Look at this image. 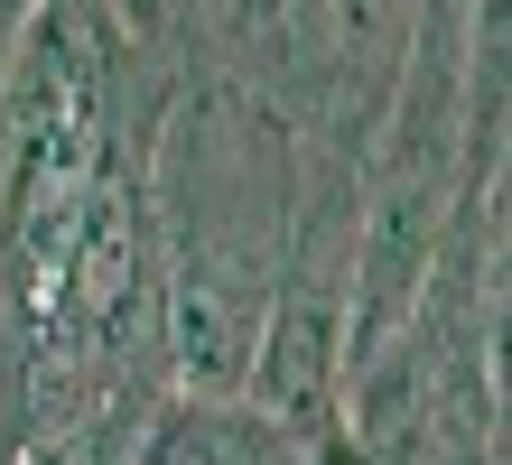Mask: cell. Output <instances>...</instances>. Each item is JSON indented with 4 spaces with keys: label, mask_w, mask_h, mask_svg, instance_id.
Instances as JSON below:
<instances>
[{
    "label": "cell",
    "mask_w": 512,
    "mask_h": 465,
    "mask_svg": "<svg viewBox=\"0 0 512 465\" xmlns=\"http://www.w3.org/2000/svg\"><path fill=\"white\" fill-rule=\"evenodd\" d=\"M177 465H187V456H177Z\"/></svg>",
    "instance_id": "3"
},
{
    "label": "cell",
    "mask_w": 512,
    "mask_h": 465,
    "mask_svg": "<svg viewBox=\"0 0 512 465\" xmlns=\"http://www.w3.org/2000/svg\"><path fill=\"white\" fill-rule=\"evenodd\" d=\"M270 10H280V19H308V10H317V0H270Z\"/></svg>",
    "instance_id": "2"
},
{
    "label": "cell",
    "mask_w": 512,
    "mask_h": 465,
    "mask_svg": "<svg viewBox=\"0 0 512 465\" xmlns=\"http://www.w3.org/2000/svg\"><path fill=\"white\" fill-rule=\"evenodd\" d=\"M391 10H401V0H354V19H391Z\"/></svg>",
    "instance_id": "1"
}]
</instances>
